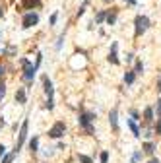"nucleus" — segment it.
Segmentation results:
<instances>
[{"label":"nucleus","mask_w":161,"mask_h":163,"mask_svg":"<svg viewBox=\"0 0 161 163\" xmlns=\"http://www.w3.org/2000/svg\"><path fill=\"white\" fill-rule=\"evenodd\" d=\"M144 72V64L142 62H136V66H134V74H142Z\"/></svg>","instance_id":"19"},{"label":"nucleus","mask_w":161,"mask_h":163,"mask_svg":"<svg viewBox=\"0 0 161 163\" xmlns=\"http://www.w3.org/2000/svg\"><path fill=\"white\" fill-rule=\"evenodd\" d=\"M43 86H45V91H47V95H49V97H53V93H54V87H53V82H50L47 76L43 78Z\"/></svg>","instance_id":"9"},{"label":"nucleus","mask_w":161,"mask_h":163,"mask_svg":"<svg viewBox=\"0 0 161 163\" xmlns=\"http://www.w3.org/2000/svg\"><path fill=\"white\" fill-rule=\"evenodd\" d=\"M78 159H80V163H93L91 157H87V155H82V153L78 155Z\"/></svg>","instance_id":"18"},{"label":"nucleus","mask_w":161,"mask_h":163,"mask_svg":"<svg viewBox=\"0 0 161 163\" xmlns=\"http://www.w3.org/2000/svg\"><path fill=\"white\" fill-rule=\"evenodd\" d=\"M128 2H130V4H134V2H136V0H128Z\"/></svg>","instance_id":"34"},{"label":"nucleus","mask_w":161,"mask_h":163,"mask_svg":"<svg viewBox=\"0 0 161 163\" xmlns=\"http://www.w3.org/2000/svg\"><path fill=\"white\" fill-rule=\"evenodd\" d=\"M21 24H24L25 29H27V27H33V25L39 24V16H37L35 12H29V14H25V16H24V21H21Z\"/></svg>","instance_id":"5"},{"label":"nucleus","mask_w":161,"mask_h":163,"mask_svg":"<svg viewBox=\"0 0 161 163\" xmlns=\"http://www.w3.org/2000/svg\"><path fill=\"white\" fill-rule=\"evenodd\" d=\"M37 148H39V138H33L31 142H29V150L35 153V152H37Z\"/></svg>","instance_id":"16"},{"label":"nucleus","mask_w":161,"mask_h":163,"mask_svg":"<svg viewBox=\"0 0 161 163\" xmlns=\"http://www.w3.org/2000/svg\"><path fill=\"white\" fill-rule=\"evenodd\" d=\"M25 101H27L25 87H18V91H16V103H20V105H24Z\"/></svg>","instance_id":"7"},{"label":"nucleus","mask_w":161,"mask_h":163,"mask_svg":"<svg viewBox=\"0 0 161 163\" xmlns=\"http://www.w3.org/2000/svg\"><path fill=\"white\" fill-rule=\"evenodd\" d=\"M35 72H37V66H33V64L25 66V72L21 74V80H25V82H31V80L35 78Z\"/></svg>","instance_id":"6"},{"label":"nucleus","mask_w":161,"mask_h":163,"mask_svg":"<svg viewBox=\"0 0 161 163\" xmlns=\"http://www.w3.org/2000/svg\"><path fill=\"white\" fill-rule=\"evenodd\" d=\"M109 122H111V126L115 130H119V113H116V109H113L111 113H109Z\"/></svg>","instance_id":"8"},{"label":"nucleus","mask_w":161,"mask_h":163,"mask_svg":"<svg viewBox=\"0 0 161 163\" xmlns=\"http://www.w3.org/2000/svg\"><path fill=\"white\" fill-rule=\"evenodd\" d=\"M132 56H134L132 53H128V55H126V62H132Z\"/></svg>","instance_id":"31"},{"label":"nucleus","mask_w":161,"mask_h":163,"mask_svg":"<svg viewBox=\"0 0 161 163\" xmlns=\"http://www.w3.org/2000/svg\"><path fill=\"white\" fill-rule=\"evenodd\" d=\"M27 126H29V121L25 118V121H24V124H21V130H20V140L16 142V148H14V152H16V153L20 152L21 144H24V142H25V138H27Z\"/></svg>","instance_id":"4"},{"label":"nucleus","mask_w":161,"mask_h":163,"mask_svg":"<svg viewBox=\"0 0 161 163\" xmlns=\"http://www.w3.org/2000/svg\"><path fill=\"white\" fill-rule=\"evenodd\" d=\"M134 25H136V35H142V33L148 31V27H150V20L146 18V16H136Z\"/></svg>","instance_id":"2"},{"label":"nucleus","mask_w":161,"mask_h":163,"mask_svg":"<svg viewBox=\"0 0 161 163\" xmlns=\"http://www.w3.org/2000/svg\"><path fill=\"white\" fill-rule=\"evenodd\" d=\"M157 115H159V118H161V101H157Z\"/></svg>","instance_id":"30"},{"label":"nucleus","mask_w":161,"mask_h":163,"mask_svg":"<svg viewBox=\"0 0 161 163\" xmlns=\"http://www.w3.org/2000/svg\"><path fill=\"white\" fill-rule=\"evenodd\" d=\"M64 132H66V124L58 121L54 126L49 130V136H50V138H62V136H64Z\"/></svg>","instance_id":"3"},{"label":"nucleus","mask_w":161,"mask_h":163,"mask_svg":"<svg viewBox=\"0 0 161 163\" xmlns=\"http://www.w3.org/2000/svg\"><path fill=\"white\" fill-rule=\"evenodd\" d=\"M115 20H116V14H107V21H109V25L115 24Z\"/></svg>","instance_id":"23"},{"label":"nucleus","mask_w":161,"mask_h":163,"mask_svg":"<svg viewBox=\"0 0 161 163\" xmlns=\"http://www.w3.org/2000/svg\"><path fill=\"white\" fill-rule=\"evenodd\" d=\"M62 41H64V35L58 37V41H56V49H60V47H62Z\"/></svg>","instance_id":"26"},{"label":"nucleus","mask_w":161,"mask_h":163,"mask_svg":"<svg viewBox=\"0 0 161 163\" xmlns=\"http://www.w3.org/2000/svg\"><path fill=\"white\" fill-rule=\"evenodd\" d=\"M99 159H101V163H107L109 161V152H101V157Z\"/></svg>","instance_id":"21"},{"label":"nucleus","mask_w":161,"mask_h":163,"mask_svg":"<svg viewBox=\"0 0 161 163\" xmlns=\"http://www.w3.org/2000/svg\"><path fill=\"white\" fill-rule=\"evenodd\" d=\"M4 76V66H0V78Z\"/></svg>","instance_id":"32"},{"label":"nucleus","mask_w":161,"mask_h":163,"mask_svg":"<svg viewBox=\"0 0 161 163\" xmlns=\"http://www.w3.org/2000/svg\"><path fill=\"white\" fill-rule=\"evenodd\" d=\"M134 80H136V74H134V70H130V72H126L124 74V82L130 86V84H134Z\"/></svg>","instance_id":"12"},{"label":"nucleus","mask_w":161,"mask_h":163,"mask_svg":"<svg viewBox=\"0 0 161 163\" xmlns=\"http://www.w3.org/2000/svg\"><path fill=\"white\" fill-rule=\"evenodd\" d=\"M93 121H95V113H82V115H80V118H78L80 126L85 128L89 134H93V124H91Z\"/></svg>","instance_id":"1"},{"label":"nucleus","mask_w":161,"mask_h":163,"mask_svg":"<svg viewBox=\"0 0 161 163\" xmlns=\"http://www.w3.org/2000/svg\"><path fill=\"white\" fill-rule=\"evenodd\" d=\"M144 152L148 153V155H151L153 152H155V144H153V142H146L144 144Z\"/></svg>","instance_id":"15"},{"label":"nucleus","mask_w":161,"mask_h":163,"mask_svg":"<svg viewBox=\"0 0 161 163\" xmlns=\"http://www.w3.org/2000/svg\"><path fill=\"white\" fill-rule=\"evenodd\" d=\"M150 163H159V159H151V161H150Z\"/></svg>","instance_id":"33"},{"label":"nucleus","mask_w":161,"mask_h":163,"mask_svg":"<svg viewBox=\"0 0 161 163\" xmlns=\"http://www.w3.org/2000/svg\"><path fill=\"white\" fill-rule=\"evenodd\" d=\"M105 18H107V12H99V14H97V18H95V20H97V24H101V21H103Z\"/></svg>","instance_id":"20"},{"label":"nucleus","mask_w":161,"mask_h":163,"mask_svg":"<svg viewBox=\"0 0 161 163\" xmlns=\"http://www.w3.org/2000/svg\"><path fill=\"white\" fill-rule=\"evenodd\" d=\"M4 95H6V86H4V82L0 84V101L4 99Z\"/></svg>","instance_id":"22"},{"label":"nucleus","mask_w":161,"mask_h":163,"mask_svg":"<svg viewBox=\"0 0 161 163\" xmlns=\"http://www.w3.org/2000/svg\"><path fill=\"white\" fill-rule=\"evenodd\" d=\"M128 126H130V130H132V134H134L136 138H138V136H140V134H142V132H140V128H138V126H136V122L132 121V118H130V121H128Z\"/></svg>","instance_id":"13"},{"label":"nucleus","mask_w":161,"mask_h":163,"mask_svg":"<svg viewBox=\"0 0 161 163\" xmlns=\"http://www.w3.org/2000/svg\"><path fill=\"white\" fill-rule=\"evenodd\" d=\"M4 153H6V146H4V144H0V157H2Z\"/></svg>","instance_id":"29"},{"label":"nucleus","mask_w":161,"mask_h":163,"mask_svg":"<svg viewBox=\"0 0 161 163\" xmlns=\"http://www.w3.org/2000/svg\"><path fill=\"white\" fill-rule=\"evenodd\" d=\"M14 155H16V152H12V153H4V155H2V163H12Z\"/></svg>","instance_id":"17"},{"label":"nucleus","mask_w":161,"mask_h":163,"mask_svg":"<svg viewBox=\"0 0 161 163\" xmlns=\"http://www.w3.org/2000/svg\"><path fill=\"white\" fill-rule=\"evenodd\" d=\"M2 14H4V10H2V8H0V16H2Z\"/></svg>","instance_id":"35"},{"label":"nucleus","mask_w":161,"mask_h":163,"mask_svg":"<svg viewBox=\"0 0 161 163\" xmlns=\"http://www.w3.org/2000/svg\"><path fill=\"white\" fill-rule=\"evenodd\" d=\"M144 121H146V122H151V121H153V109H151V107H148V109L144 111Z\"/></svg>","instance_id":"14"},{"label":"nucleus","mask_w":161,"mask_h":163,"mask_svg":"<svg viewBox=\"0 0 161 163\" xmlns=\"http://www.w3.org/2000/svg\"><path fill=\"white\" fill-rule=\"evenodd\" d=\"M105 2H113V0H105Z\"/></svg>","instance_id":"36"},{"label":"nucleus","mask_w":161,"mask_h":163,"mask_svg":"<svg viewBox=\"0 0 161 163\" xmlns=\"http://www.w3.org/2000/svg\"><path fill=\"white\" fill-rule=\"evenodd\" d=\"M140 159H142V153H140V152H136V153L132 155V163H136V161H140Z\"/></svg>","instance_id":"24"},{"label":"nucleus","mask_w":161,"mask_h":163,"mask_svg":"<svg viewBox=\"0 0 161 163\" xmlns=\"http://www.w3.org/2000/svg\"><path fill=\"white\" fill-rule=\"evenodd\" d=\"M153 134H155V130H146V132H144V136H146V138H151Z\"/></svg>","instance_id":"27"},{"label":"nucleus","mask_w":161,"mask_h":163,"mask_svg":"<svg viewBox=\"0 0 161 163\" xmlns=\"http://www.w3.org/2000/svg\"><path fill=\"white\" fill-rule=\"evenodd\" d=\"M24 6L27 10H33V8H39L41 6V0H24Z\"/></svg>","instance_id":"10"},{"label":"nucleus","mask_w":161,"mask_h":163,"mask_svg":"<svg viewBox=\"0 0 161 163\" xmlns=\"http://www.w3.org/2000/svg\"><path fill=\"white\" fill-rule=\"evenodd\" d=\"M155 134H161V118H157V124H155Z\"/></svg>","instance_id":"25"},{"label":"nucleus","mask_w":161,"mask_h":163,"mask_svg":"<svg viewBox=\"0 0 161 163\" xmlns=\"http://www.w3.org/2000/svg\"><path fill=\"white\" fill-rule=\"evenodd\" d=\"M116 49H119V45H116V43H113V47H111V55H109V60H111L113 64H119V58H116Z\"/></svg>","instance_id":"11"},{"label":"nucleus","mask_w":161,"mask_h":163,"mask_svg":"<svg viewBox=\"0 0 161 163\" xmlns=\"http://www.w3.org/2000/svg\"><path fill=\"white\" fill-rule=\"evenodd\" d=\"M130 115H132V121H136V118H138V111L132 109V111H130Z\"/></svg>","instance_id":"28"}]
</instances>
